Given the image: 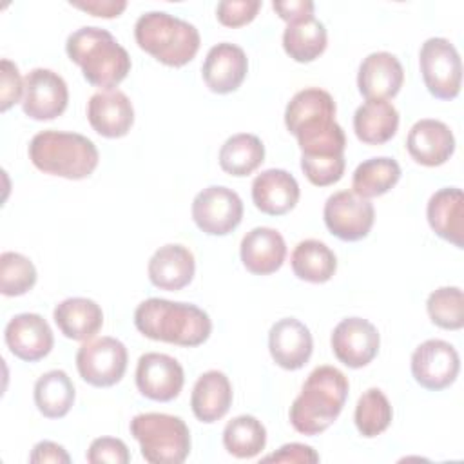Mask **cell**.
I'll return each mask as SVG.
<instances>
[{
    "label": "cell",
    "mask_w": 464,
    "mask_h": 464,
    "mask_svg": "<svg viewBox=\"0 0 464 464\" xmlns=\"http://www.w3.org/2000/svg\"><path fill=\"white\" fill-rule=\"evenodd\" d=\"M392 417H393L392 404L379 388H370L359 397L353 420H355L357 431L362 437L372 439L381 435L390 426Z\"/></svg>",
    "instance_id": "cell-35"
},
{
    "label": "cell",
    "mask_w": 464,
    "mask_h": 464,
    "mask_svg": "<svg viewBox=\"0 0 464 464\" xmlns=\"http://www.w3.org/2000/svg\"><path fill=\"white\" fill-rule=\"evenodd\" d=\"M67 56L80 65L83 78L102 91L116 87L130 71V56L105 29L85 25L69 34Z\"/></svg>",
    "instance_id": "cell-4"
},
{
    "label": "cell",
    "mask_w": 464,
    "mask_h": 464,
    "mask_svg": "<svg viewBox=\"0 0 464 464\" xmlns=\"http://www.w3.org/2000/svg\"><path fill=\"white\" fill-rule=\"evenodd\" d=\"M9 352L27 362H36L49 355L54 344L53 330L40 314L14 315L4 332Z\"/></svg>",
    "instance_id": "cell-16"
},
{
    "label": "cell",
    "mask_w": 464,
    "mask_h": 464,
    "mask_svg": "<svg viewBox=\"0 0 464 464\" xmlns=\"http://www.w3.org/2000/svg\"><path fill=\"white\" fill-rule=\"evenodd\" d=\"M422 80L431 96L453 100L460 92L462 62L455 45L440 36L428 38L419 53Z\"/></svg>",
    "instance_id": "cell-8"
},
{
    "label": "cell",
    "mask_w": 464,
    "mask_h": 464,
    "mask_svg": "<svg viewBox=\"0 0 464 464\" xmlns=\"http://www.w3.org/2000/svg\"><path fill=\"white\" fill-rule=\"evenodd\" d=\"M410 156L424 167H439L455 152V136L451 129L433 118H424L413 123L406 138Z\"/></svg>",
    "instance_id": "cell-20"
},
{
    "label": "cell",
    "mask_w": 464,
    "mask_h": 464,
    "mask_svg": "<svg viewBox=\"0 0 464 464\" xmlns=\"http://www.w3.org/2000/svg\"><path fill=\"white\" fill-rule=\"evenodd\" d=\"M428 223L437 236L457 248L464 246V196L457 187L437 190L426 207Z\"/></svg>",
    "instance_id": "cell-25"
},
{
    "label": "cell",
    "mask_w": 464,
    "mask_h": 464,
    "mask_svg": "<svg viewBox=\"0 0 464 464\" xmlns=\"http://www.w3.org/2000/svg\"><path fill=\"white\" fill-rule=\"evenodd\" d=\"M332 352L348 368L370 364L381 344L377 328L362 317H346L332 332Z\"/></svg>",
    "instance_id": "cell-15"
},
{
    "label": "cell",
    "mask_w": 464,
    "mask_h": 464,
    "mask_svg": "<svg viewBox=\"0 0 464 464\" xmlns=\"http://www.w3.org/2000/svg\"><path fill=\"white\" fill-rule=\"evenodd\" d=\"M134 324L152 341L179 346H199L212 332V321L205 310L192 303L161 297L141 301L134 310Z\"/></svg>",
    "instance_id": "cell-2"
},
{
    "label": "cell",
    "mask_w": 464,
    "mask_h": 464,
    "mask_svg": "<svg viewBox=\"0 0 464 464\" xmlns=\"http://www.w3.org/2000/svg\"><path fill=\"white\" fill-rule=\"evenodd\" d=\"M259 9V0H223L216 7V16L227 27H241L250 24Z\"/></svg>",
    "instance_id": "cell-38"
},
{
    "label": "cell",
    "mask_w": 464,
    "mask_h": 464,
    "mask_svg": "<svg viewBox=\"0 0 464 464\" xmlns=\"http://www.w3.org/2000/svg\"><path fill=\"white\" fill-rule=\"evenodd\" d=\"M127 348L116 337L87 339L76 352L80 377L96 388H109L121 381L127 370Z\"/></svg>",
    "instance_id": "cell-9"
},
{
    "label": "cell",
    "mask_w": 464,
    "mask_h": 464,
    "mask_svg": "<svg viewBox=\"0 0 464 464\" xmlns=\"http://www.w3.org/2000/svg\"><path fill=\"white\" fill-rule=\"evenodd\" d=\"M69 89L65 80L44 67H36L24 78V112L38 121L54 120L67 109Z\"/></svg>",
    "instance_id": "cell-13"
},
{
    "label": "cell",
    "mask_w": 464,
    "mask_h": 464,
    "mask_svg": "<svg viewBox=\"0 0 464 464\" xmlns=\"http://www.w3.org/2000/svg\"><path fill=\"white\" fill-rule=\"evenodd\" d=\"M285 125L297 138L301 158H344V130L335 121V102L324 89L295 92L285 109Z\"/></svg>",
    "instance_id": "cell-1"
},
{
    "label": "cell",
    "mask_w": 464,
    "mask_h": 464,
    "mask_svg": "<svg viewBox=\"0 0 464 464\" xmlns=\"http://www.w3.org/2000/svg\"><path fill=\"white\" fill-rule=\"evenodd\" d=\"M294 274L308 283H326L337 270V257L319 239H304L295 245L292 257Z\"/></svg>",
    "instance_id": "cell-30"
},
{
    "label": "cell",
    "mask_w": 464,
    "mask_h": 464,
    "mask_svg": "<svg viewBox=\"0 0 464 464\" xmlns=\"http://www.w3.org/2000/svg\"><path fill=\"white\" fill-rule=\"evenodd\" d=\"M29 462H33V464H45V462L67 464V462H71V457L63 450V446H60L53 440H42L33 448V451L29 455Z\"/></svg>",
    "instance_id": "cell-43"
},
{
    "label": "cell",
    "mask_w": 464,
    "mask_h": 464,
    "mask_svg": "<svg viewBox=\"0 0 464 464\" xmlns=\"http://www.w3.org/2000/svg\"><path fill=\"white\" fill-rule=\"evenodd\" d=\"M136 44L169 67L188 63L201 44L196 25L165 11H149L134 24Z\"/></svg>",
    "instance_id": "cell-6"
},
{
    "label": "cell",
    "mask_w": 464,
    "mask_h": 464,
    "mask_svg": "<svg viewBox=\"0 0 464 464\" xmlns=\"http://www.w3.org/2000/svg\"><path fill=\"white\" fill-rule=\"evenodd\" d=\"M87 118L103 138H121L134 123V107L129 96L118 89L98 91L89 98Z\"/></svg>",
    "instance_id": "cell-19"
},
{
    "label": "cell",
    "mask_w": 464,
    "mask_h": 464,
    "mask_svg": "<svg viewBox=\"0 0 464 464\" xmlns=\"http://www.w3.org/2000/svg\"><path fill=\"white\" fill-rule=\"evenodd\" d=\"M324 225L343 241H359L366 237L375 221V208L370 199L352 190L332 194L323 208Z\"/></svg>",
    "instance_id": "cell-11"
},
{
    "label": "cell",
    "mask_w": 464,
    "mask_h": 464,
    "mask_svg": "<svg viewBox=\"0 0 464 464\" xmlns=\"http://www.w3.org/2000/svg\"><path fill=\"white\" fill-rule=\"evenodd\" d=\"M232 404V384L219 370L201 373L192 388L190 406L192 413L201 422H216L227 415Z\"/></svg>",
    "instance_id": "cell-26"
},
{
    "label": "cell",
    "mask_w": 464,
    "mask_h": 464,
    "mask_svg": "<svg viewBox=\"0 0 464 464\" xmlns=\"http://www.w3.org/2000/svg\"><path fill=\"white\" fill-rule=\"evenodd\" d=\"M348 379L335 366L323 364L310 372L301 393L290 406V422L303 435H317L335 422L348 397Z\"/></svg>",
    "instance_id": "cell-3"
},
{
    "label": "cell",
    "mask_w": 464,
    "mask_h": 464,
    "mask_svg": "<svg viewBox=\"0 0 464 464\" xmlns=\"http://www.w3.org/2000/svg\"><path fill=\"white\" fill-rule=\"evenodd\" d=\"M268 350L277 366L285 370H299L312 355V334L299 319L283 317L276 321L268 332Z\"/></svg>",
    "instance_id": "cell-17"
},
{
    "label": "cell",
    "mask_w": 464,
    "mask_h": 464,
    "mask_svg": "<svg viewBox=\"0 0 464 464\" xmlns=\"http://www.w3.org/2000/svg\"><path fill=\"white\" fill-rule=\"evenodd\" d=\"M130 435L150 464H181L190 453V431L181 417L140 413L130 420Z\"/></svg>",
    "instance_id": "cell-7"
},
{
    "label": "cell",
    "mask_w": 464,
    "mask_h": 464,
    "mask_svg": "<svg viewBox=\"0 0 464 464\" xmlns=\"http://www.w3.org/2000/svg\"><path fill=\"white\" fill-rule=\"evenodd\" d=\"M265 462H299V464H312L319 462V455L314 448L299 442H290L281 446L277 451L263 457Z\"/></svg>",
    "instance_id": "cell-41"
},
{
    "label": "cell",
    "mask_w": 464,
    "mask_h": 464,
    "mask_svg": "<svg viewBox=\"0 0 464 464\" xmlns=\"http://www.w3.org/2000/svg\"><path fill=\"white\" fill-rule=\"evenodd\" d=\"M399 129V112L388 100H366L353 114L355 136L368 145L390 141Z\"/></svg>",
    "instance_id": "cell-28"
},
{
    "label": "cell",
    "mask_w": 464,
    "mask_h": 464,
    "mask_svg": "<svg viewBox=\"0 0 464 464\" xmlns=\"http://www.w3.org/2000/svg\"><path fill=\"white\" fill-rule=\"evenodd\" d=\"M87 460L91 464H127L130 460L129 450L123 440L114 437H98L87 450Z\"/></svg>",
    "instance_id": "cell-40"
},
{
    "label": "cell",
    "mask_w": 464,
    "mask_h": 464,
    "mask_svg": "<svg viewBox=\"0 0 464 464\" xmlns=\"http://www.w3.org/2000/svg\"><path fill=\"white\" fill-rule=\"evenodd\" d=\"M248 71V58L245 51L230 42H221L208 49L201 74L207 87L218 94L236 91Z\"/></svg>",
    "instance_id": "cell-18"
},
{
    "label": "cell",
    "mask_w": 464,
    "mask_h": 464,
    "mask_svg": "<svg viewBox=\"0 0 464 464\" xmlns=\"http://www.w3.org/2000/svg\"><path fill=\"white\" fill-rule=\"evenodd\" d=\"M460 370V357L453 344L428 339L411 353V375L426 390L439 392L451 386Z\"/></svg>",
    "instance_id": "cell-12"
},
{
    "label": "cell",
    "mask_w": 464,
    "mask_h": 464,
    "mask_svg": "<svg viewBox=\"0 0 464 464\" xmlns=\"http://www.w3.org/2000/svg\"><path fill=\"white\" fill-rule=\"evenodd\" d=\"M71 5L82 11H87L92 16L114 18L127 7V2L125 0H87V2H71Z\"/></svg>",
    "instance_id": "cell-44"
},
{
    "label": "cell",
    "mask_w": 464,
    "mask_h": 464,
    "mask_svg": "<svg viewBox=\"0 0 464 464\" xmlns=\"http://www.w3.org/2000/svg\"><path fill=\"white\" fill-rule=\"evenodd\" d=\"M401 179V167L393 158H370L357 165L352 176V192L361 198H377L386 194Z\"/></svg>",
    "instance_id": "cell-32"
},
{
    "label": "cell",
    "mask_w": 464,
    "mask_h": 464,
    "mask_svg": "<svg viewBox=\"0 0 464 464\" xmlns=\"http://www.w3.org/2000/svg\"><path fill=\"white\" fill-rule=\"evenodd\" d=\"M404 82V71L395 54L386 51L370 53L359 65L357 87L366 100L393 98Z\"/></svg>",
    "instance_id": "cell-21"
},
{
    "label": "cell",
    "mask_w": 464,
    "mask_h": 464,
    "mask_svg": "<svg viewBox=\"0 0 464 464\" xmlns=\"http://www.w3.org/2000/svg\"><path fill=\"white\" fill-rule=\"evenodd\" d=\"M192 219L208 236H227L243 219V201L236 190L223 185H210L196 194Z\"/></svg>",
    "instance_id": "cell-10"
},
{
    "label": "cell",
    "mask_w": 464,
    "mask_h": 464,
    "mask_svg": "<svg viewBox=\"0 0 464 464\" xmlns=\"http://www.w3.org/2000/svg\"><path fill=\"white\" fill-rule=\"evenodd\" d=\"M266 430L254 415H237L223 430L225 450L237 459H252L265 450Z\"/></svg>",
    "instance_id": "cell-34"
},
{
    "label": "cell",
    "mask_w": 464,
    "mask_h": 464,
    "mask_svg": "<svg viewBox=\"0 0 464 464\" xmlns=\"http://www.w3.org/2000/svg\"><path fill=\"white\" fill-rule=\"evenodd\" d=\"M149 279L156 288L161 290H181L185 288L196 272L194 254L178 243L160 246L149 259Z\"/></svg>",
    "instance_id": "cell-24"
},
{
    "label": "cell",
    "mask_w": 464,
    "mask_h": 464,
    "mask_svg": "<svg viewBox=\"0 0 464 464\" xmlns=\"http://www.w3.org/2000/svg\"><path fill=\"white\" fill-rule=\"evenodd\" d=\"M183 382V368L174 357L149 352L138 359L136 386L143 397L158 402H169L179 395Z\"/></svg>",
    "instance_id": "cell-14"
},
{
    "label": "cell",
    "mask_w": 464,
    "mask_h": 464,
    "mask_svg": "<svg viewBox=\"0 0 464 464\" xmlns=\"http://www.w3.org/2000/svg\"><path fill=\"white\" fill-rule=\"evenodd\" d=\"M265 161V145L256 134L239 132L230 136L219 150V165L227 174L248 176Z\"/></svg>",
    "instance_id": "cell-33"
},
{
    "label": "cell",
    "mask_w": 464,
    "mask_h": 464,
    "mask_svg": "<svg viewBox=\"0 0 464 464\" xmlns=\"http://www.w3.org/2000/svg\"><path fill=\"white\" fill-rule=\"evenodd\" d=\"M274 11L285 22H297L308 16H314V2L312 0H286V2H272Z\"/></svg>",
    "instance_id": "cell-42"
},
{
    "label": "cell",
    "mask_w": 464,
    "mask_h": 464,
    "mask_svg": "<svg viewBox=\"0 0 464 464\" xmlns=\"http://www.w3.org/2000/svg\"><path fill=\"white\" fill-rule=\"evenodd\" d=\"M24 98V80L20 76L18 67L7 60L2 58L0 62V111L5 112L14 103L22 102Z\"/></svg>",
    "instance_id": "cell-39"
},
{
    "label": "cell",
    "mask_w": 464,
    "mask_h": 464,
    "mask_svg": "<svg viewBox=\"0 0 464 464\" xmlns=\"http://www.w3.org/2000/svg\"><path fill=\"white\" fill-rule=\"evenodd\" d=\"M58 330L72 341L92 339L103 324L100 304L87 297H69L54 306L53 312Z\"/></svg>",
    "instance_id": "cell-27"
},
{
    "label": "cell",
    "mask_w": 464,
    "mask_h": 464,
    "mask_svg": "<svg viewBox=\"0 0 464 464\" xmlns=\"http://www.w3.org/2000/svg\"><path fill=\"white\" fill-rule=\"evenodd\" d=\"M239 256L248 272L268 276L277 272L285 263L286 243L276 228L256 227L241 239Z\"/></svg>",
    "instance_id": "cell-22"
},
{
    "label": "cell",
    "mask_w": 464,
    "mask_h": 464,
    "mask_svg": "<svg viewBox=\"0 0 464 464\" xmlns=\"http://www.w3.org/2000/svg\"><path fill=\"white\" fill-rule=\"evenodd\" d=\"M74 402V384L63 370H49L34 382V404L47 419H62Z\"/></svg>",
    "instance_id": "cell-31"
},
{
    "label": "cell",
    "mask_w": 464,
    "mask_h": 464,
    "mask_svg": "<svg viewBox=\"0 0 464 464\" xmlns=\"http://www.w3.org/2000/svg\"><path fill=\"white\" fill-rule=\"evenodd\" d=\"M34 283L36 268L29 257L18 252H4L0 256V290L4 295H24Z\"/></svg>",
    "instance_id": "cell-37"
},
{
    "label": "cell",
    "mask_w": 464,
    "mask_h": 464,
    "mask_svg": "<svg viewBox=\"0 0 464 464\" xmlns=\"http://www.w3.org/2000/svg\"><path fill=\"white\" fill-rule=\"evenodd\" d=\"M326 27L315 16L290 22L283 33L285 53L299 63H308L319 58L326 49Z\"/></svg>",
    "instance_id": "cell-29"
},
{
    "label": "cell",
    "mask_w": 464,
    "mask_h": 464,
    "mask_svg": "<svg viewBox=\"0 0 464 464\" xmlns=\"http://www.w3.org/2000/svg\"><path fill=\"white\" fill-rule=\"evenodd\" d=\"M299 185L295 178L283 169H268L252 181V201L268 216H283L299 201Z\"/></svg>",
    "instance_id": "cell-23"
},
{
    "label": "cell",
    "mask_w": 464,
    "mask_h": 464,
    "mask_svg": "<svg viewBox=\"0 0 464 464\" xmlns=\"http://www.w3.org/2000/svg\"><path fill=\"white\" fill-rule=\"evenodd\" d=\"M29 160L45 174L83 179L98 167L100 152L83 134L49 129L33 136L29 143Z\"/></svg>",
    "instance_id": "cell-5"
},
{
    "label": "cell",
    "mask_w": 464,
    "mask_h": 464,
    "mask_svg": "<svg viewBox=\"0 0 464 464\" xmlns=\"http://www.w3.org/2000/svg\"><path fill=\"white\" fill-rule=\"evenodd\" d=\"M426 310L433 324L444 330L464 326V297L459 286H440L428 295Z\"/></svg>",
    "instance_id": "cell-36"
}]
</instances>
